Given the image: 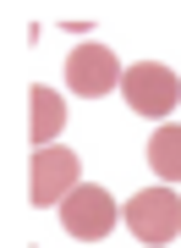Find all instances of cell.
<instances>
[{"label":"cell","mask_w":181,"mask_h":248,"mask_svg":"<svg viewBox=\"0 0 181 248\" xmlns=\"http://www.w3.org/2000/svg\"><path fill=\"white\" fill-rule=\"evenodd\" d=\"M126 226H132V237L148 243V248L176 243L181 237V199L170 187H143V193L126 204Z\"/></svg>","instance_id":"6da1fadb"},{"label":"cell","mask_w":181,"mask_h":248,"mask_svg":"<svg viewBox=\"0 0 181 248\" xmlns=\"http://www.w3.org/2000/svg\"><path fill=\"white\" fill-rule=\"evenodd\" d=\"M121 94H126V105L138 110V116H170V110L181 105L176 72L159 66V61H138L126 78H121Z\"/></svg>","instance_id":"7a4b0ae2"},{"label":"cell","mask_w":181,"mask_h":248,"mask_svg":"<svg viewBox=\"0 0 181 248\" xmlns=\"http://www.w3.org/2000/svg\"><path fill=\"white\" fill-rule=\"evenodd\" d=\"M60 226H66L77 243H99L104 232L115 226V199L104 193L99 182H77L66 193V204H60Z\"/></svg>","instance_id":"3957f363"},{"label":"cell","mask_w":181,"mask_h":248,"mask_svg":"<svg viewBox=\"0 0 181 248\" xmlns=\"http://www.w3.org/2000/svg\"><path fill=\"white\" fill-rule=\"evenodd\" d=\"M77 171L83 160L71 149H39L33 155V177H28V199H33V210H55V204H66V193L77 187Z\"/></svg>","instance_id":"277c9868"},{"label":"cell","mask_w":181,"mask_h":248,"mask_svg":"<svg viewBox=\"0 0 181 248\" xmlns=\"http://www.w3.org/2000/svg\"><path fill=\"white\" fill-rule=\"evenodd\" d=\"M121 78H126V72H121L110 45H77L66 55V83H71V94H83V99H104Z\"/></svg>","instance_id":"5b68a950"},{"label":"cell","mask_w":181,"mask_h":248,"mask_svg":"<svg viewBox=\"0 0 181 248\" xmlns=\"http://www.w3.org/2000/svg\"><path fill=\"white\" fill-rule=\"evenodd\" d=\"M28 110H33V122H28L33 143H39V149H50V138L66 127V105H60V94L39 83V89H28Z\"/></svg>","instance_id":"8992f818"},{"label":"cell","mask_w":181,"mask_h":248,"mask_svg":"<svg viewBox=\"0 0 181 248\" xmlns=\"http://www.w3.org/2000/svg\"><path fill=\"white\" fill-rule=\"evenodd\" d=\"M148 166H154L165 182H181V127H159V133L148 138Z\"/></svg>","instance_id":"52a82bcc"}]
</instances>
